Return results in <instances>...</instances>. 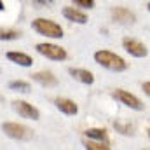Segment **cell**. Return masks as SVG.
Instances as JSON below:
<instances>
[{
	"label": "cell",
	"mask_w": 150,
	"mask_h": 150,
	"mask_svg": "<svg viewBox=\"0 0 150 150\" xmlns=\"http://www.w3.org/2000/svg\"><path fill=\"white\" fill-rule=\"evenodd\" d=\"M94 61L112 72H124L127 68V63L124 61V58H120L119 54H115L112 51H105V49H100L94 52Z\"/></svg>",
	"instance_id": "1"
},
{
	"label": "cell",
	"mask_w": 150,
	"mask_h": 150,
	"mask_svg": "<svg viewBox=\"0 0 150 150\" xmlns=\"http://www.w3.org/2000/svg\"><path fill=\"white\" fill-rule=\"evenodd\" d=\"M32 28L37 32L38 35L44 37H51V38H61L63 37V28L52 21V19H45V18H37L32 21Z\"/></svg>",
	"instance_id": "2"
},
{
	"label": "cell",
	"mask_w": 150,
	"mask_h": 150,
	"mask_svg": "<svg viewBox=\"0 0 150 150\" xmlns=\"http://www.w3.org/2000/svg\"><path fill=\"white\" fill-rule=\"evenodd\" d=\"M2 131L9 136V138H14V140H32L33 138V131L23 124H18V122H4L2 124Z\"/></svg>",
	"instance_id": "3"
},
{
	"label": "cell",
	"mask_w": 150,
	"mask_h": 150,
	"mask_svg": "<svg viewBox=\"0 0 150 150\" xmlns=\"http://www.w3.org/2000/svg\"><path fill=\"white\" fill-rule=\"evenodd\" d=\"M37 52L42 54L44 58H49V59H54V61H63L67 59V51L58 45V44H49V42H42V44H37Z\"/></svg>",
	"instance_id": "4"
},
{
	"label": "cell",
	"mask_w": 150,
	"mask_h": 150,
	"mask_svg": "<svg viewBox=\"0 0 150 150\" xmlns=\"http://www.w3.org/2000/svg\"><path fill=\"white\" fill-rule=\"evenodd\" d=\"M112 96L117 100V101H120L122 105H126V107H129V108H133V110H143V103H142V100H140L138 96L131 94L129 91L117 89V91H113Z\"/></svg>",
	"instance_id": "5"
},
{
	"label": "cell",
	"mask_w": 150,
	"mask_h": 150,
	"mask_svg": "<svg viewBox=\"0 0 150 150\" xmlns=\"http://www.w3.org/2000/svg\"><path fill=\"white\" fill-rule=\"evenodd\" d=\"M122 47H124V49H126L131 56H134V58H145V56L149 54L147 45H145L143 42L136 40V38L126 37L124 40H122Z\"/></svg>",
	"instance_id": "6"
},
{
	"label": "cell",
	"mask_w": 150,
	"mask_h": 150,
	"mask_svg": "<svg viewBox=\"0 0 150 150\" xmlns=\"http://www.w3.org/2000/svg\"><path fill=\"white\" fill-rule=\"evenodd\" d=\"M12 108L19 113L21 117H25V119H33V120H38L40 119V112H38L33 105H30L28 101L18 100V101L12 103Z\"/></svg>",
	"instance_id": "7"
},
{
	"label": "cell",
	"mask_w": 150,
	"mask_h": 150,
	"mask_svg": "<svg viewBox=\"0 0 150 150\" xmlns=\"http://www.w3.org/2000/svg\"><path fill=\"white\" fill-rule=\"evenodd\" d=\"M110 14H112V19H113V21L122 23V25H133V23H134V19H136V16H134V14H133L127 7H120V5L112 7Z\"/></svg>",
	"instance_id": "8"
},
{
	"label": "cell",
	"mask_w": 150,
	"mask_h": 150,
	"mask_svg": "<svg viewBox=\"0 0 150 150\" xmlns=\"http://www.w3.org/2000/svg\"><path fill=\"white\" fill-rule=\"evenodd\" d=\"M63 16H65L68 21H72V23H79V25H86V23H87L86 12H82V11L77 9V7H65V9H63Z\"/></svg>",
	"instance_id": "9"
},
{
	"label": "cell",
	"mask_w": 150,
	"mask_h": 150,
	"mask_svg": "<svg viewBox=\"0 0 150 150\" xmlns=\"http://www.w3.org/2000/svg\"><path fill=\"white\" fill-rule=\"evenodd\" d=\"M54 105H56V108L59 112L67 113V115H75V113L79 112L77 103L72 101V100H68V98H56L54 100Z\"/></svg>",
	"instance_id": "10"
},
{
	"label": "cell",
	"mask_w": 150,
	"mask_h": 150,
	"mask_svg": "<svg viewBox=\"0 0 150 150\" xmlns=\"http://www.w3.org/2000/svg\"><path fill=\"white\" fill-rule=\"evenodd\" d=\"M32 77H33V80H35V82L42 84V86H45V87H52V86H56V84H58V79L54 77L52 72H49V70L37 72V74H33Z\"/></svg>",
	"instance_id": "11"
},
{
	"label": "cell",
	"mask_w": 150,
	"mask_h": 150,
	"mask_svg": "<svg viewBox=\"0 0 150 150\" xmlns=\"http://www.w3.org/2000/svg\"><path fill=\"white\" fill-rule=\"evenodd\" d=\"M7 59L12 61V63H16V65H19V67H32V63H33V59L28 54L18 52V51H9L7 52Z\"/></svg>",
	"instance_id": "12"
},
{
	"label": "cell",
	"mask_w": 150,
	"mask_h": 150,
	"mask_svg": "<svg viewBox=\"0 0 150 150\" xmlns=\"http://www.w3.org/2000/svg\"><path fill=\"white\" fill-rule=\"evenodd\" d=\"M86 136L91 142H100V143L108 145V134H107V129H103V127H89L86 131Z\"/></svg>",
	"instance_id": "13"
},
{
	"label": "cell",
	"mask_w": 150,
	"mask_h": 150,
	"mask_svg": "<svg viewBox=\"0 0 150 150\" xmlns=\"http://www.w3.org/2000/svg\"><path fill=\"white\" fill-rule=\"evenodd\" d=\"M68 74L82 84H93L94 82V75L86 68H68Z\"/></svg>",
	"instance_id": "14"
},
{
	"label": "cell",
	"mask_w": 150,
	"mask_h": 150,
	"mask_svg": "<svg viewBox=\"0 0 150 150\" xmlns=\"http://www.w3.org/2000/svg\"><path fill=\"white\" fill-rule=\"evenodd\" d=\"M9 87L12 91H19V93H30V84L25 80H12L9 84Z\"/></svg>",
	"instance_id": "15"
},
{
	"label": "cell",
	"mask_w": 150,
	"mask_h": 150,
	"mask_svg": "<svg viewBox=\"0 0 150 150\" xmlns=\"http://www.w3.org/2000/svg\"><path fill=\"white\" fill-rule=\"evenodd\" d=\"M84 147H86V150H112L107 143L91 142V140H86V142H84Z\"/></svg>",
	"instance_id": "16"
},
{
	"label": "cell",
	"mask_w": 150,
	"mask_h": 150,
	"mask_svg": "<svg viewBox=\"0 0 150 150\" xmlns=\"http://www.w3.org/2000/svg\"><path fill=\"white\" fill-rule=\"evenodd\" d=\"M21 37V32L18 30H0V40H14Z\"/></svg>",
	"instance_id": "17"
},
{
	"label": "cell",
	"mask_w": 150,
	"mask_h": 150,
	"mask_svg": "<svg viewBox=\"0 0 150 150\" xmlns=\"http://www.w3.org/2000/svg\"><path fill=\"white\" fill-rule=\"evenodd\" d=\"M113 127H115L119 133H122V134H127V136L133 134V126H131V124H122V122L117 120V122H113Z\"/></svg>",
	"instance_id": "18"
},
{
	"label": "cell",
	"mask_w": 150,
	"mask_h": 150,
	"mask_svg": "<svg viewBox=\"0 0 150 150\" xmlns=\"http://www.w3.org/2000/svg\"><path fill=\"white\" fill-rule=\"evenodd\" d=\"M74 7H84V9H93L94 7V0H75Z\"/></svg>",
	"instance_id": "19"
},
{
	"label": "cell",
	"mask_w": 150,
	"mask_h": 150,
	"mask_svg": "<svg viewBox=\"0 0 150 150\" xmlns=\"http://www.w3.org/2000/svg\"><path fill=\"white\" fill-rule=\"evenodd\" d=\"M142 87H143L145 94H147V96H150V82H143V86H142Z\"/></svg>",
	"instance_id": "20"
},
{
	"label": "cell",
	"mask_w": 150,
	"mask_h": 150,
	"mask_svg": "<svg viewBox=\"0 0 150 150\" xmlns=\"http://www.w3.org/2000/svg\"><path fill=\"white\" fill-rule=\"evenodd\" d=\"M5 9V5H4V2H0V11H4Z\"/></svg>",
	"instance_id": "21"
},
{
	"label": "cell",
	"mask_w": 150,
	"mask_h": 150,
	"mask_svg": "<svg viewBox=\"0 0 150 150\" xmlns=\"http://www.w3.org/2000/svg\"><path fill=\"white\" fill-rule=\"evenodd\" d=\"M149 138H150V129H149Z\"/></svg>",
	"instance_id": "22"
},
{
	"label": "cell",
	"mask_w": 150,
	"mask_h": 150,
	"mask_svg": "<svg viewBox=\"0 0 150 150\" xmlns=\"http://www.w3.org/2000/svg\"><path fill=\"white\" fill-rule=\"evenodd\" d=\"M149 11H150V2H149Z\"/></svg>",
	"instance_id": "23"
}]
</instances>
